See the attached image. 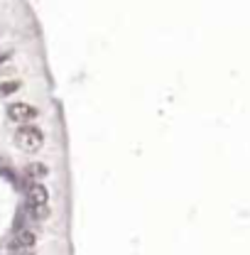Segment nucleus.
Returning <instances> with one entry per match:
<instances>
[{
    "instance_id": "nucleus-1",
    "label": "nucleus",
    "mask_w": 250,
    "mask_h": 255,
    "mask_svg": "<svg viewBox=\"0 0 250 255\" xmlns=\"http://www.w3.org/2000/svg\"><path fill=\"white\" fill-rule=\"evenodd\" d=\"M15 145H17L22 152H37V150H42V145H44V132H42L39 128L22 123V128L15 132Z\"/></svg>"
},
{
    "instance_id": "nucleus-2",
    "label": "nucleus",
    "mask_w": 250,
    "mask_h": 255,
    "mask_svg": "<svg viewBox=\"0 0 250 255\" xmlns=\"http://www.w3.org/2000/svg\"><path fill=\"white\" fill-rule=\"evenodd\" d=\"M34 243H37L34 231L22 228V231H17V233H15V238L10 241V253H30L32 248H34Z\"/></svg>"
},
{
    "instance_id": "nucleus-3",
    "label": "nucleus",
    "mask_w": 250,
    "mask_h": 255,
    "mask_svg": "<svg viewBox=\"0 0 250 255\" xmlns=\"http://www.w3.org/2000/svg\"><path fill=\"white\" fill-rule=\"evenodd\" d=\"M37 116H39V111L34 106H30V103H12L7 108V118L15 121V123H30Z\"/></svg>"
},
{
    "instance_id": "nucleus-4",
    "label": "nucleus",
    "mask_w": 250,
    "mask_h": 255,
    "mask_svg": "<svg viewBox=\"0 0 250 255\" xmlns=\"http://www.w3.org/2000/svg\"><path fill=\"white\" fill-rule=\"evenodd\" d=\"M49 204V191L42 184H32L27 189V209L30 206H47Z\"/></svg>"
},
{
    "instance_id": "nucleus-5",
    "label": "nucleus",
    "mask_w": 250,
    "mask_h": 255,
    "mask_svg": "<svg viewBox=\"0 0 250 255\" xmlns=\"http://www.w3.org/2000/svg\"><path fill=\"white\" fill-rule=\"evenodd\" d=\"M25 174H27L30 179H42V177H47V164H42V162H34V164H27Z\"/></svg>"
},
{
    "instance_id": "nucleus-6",
    "label": "nucleus",
    "mask_w": 250,
    "mask_h": 255,
    "mask_svg": "<svg viewBox=\"0 0 250 255\" xmlns=\"http://www.w3.org/2000/svg\"><path fill=\"white\" fill-rule=\"evenodd\" d=\"M27 214H30V219H34V221H44L49 216V204L47 206H30Z\"/></svg>"
},
{
    "instance_id": "nucleus-7",
    "label": "nucleus",
    "mask_w": 250,
    "mask_h": 255,
    "mask_svg": "<svg viewBox=\"0 0 250 255\" xmlns=\"http://www.w3.org/2000/svg\"><path fill=\"white\" fill-rule=\"evenodd\" d=\"M17 89H20V84H17V81H0V98L15 94Z\"/></svg>"
},
{
    "instance_id": "nucleus-8",
    "label": "nucleus",
    "mask_w": 250,
    "mask_h": 255,
    "mask_svg": "<svg viewBox=\"0 0 250 255\" xmlns=\"http://www.w3.org/2000/svg\"><path fill=\"white\" fill-rule=\"evenodd\" d=\"M0 59H2V54H0Z\"/></svg>"
}]
</instances>
